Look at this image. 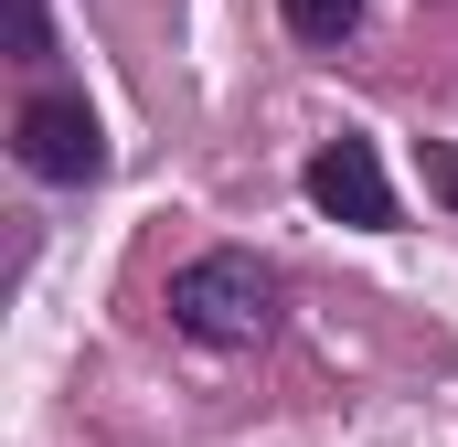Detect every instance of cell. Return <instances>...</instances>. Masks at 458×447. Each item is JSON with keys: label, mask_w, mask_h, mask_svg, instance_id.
Wrapping results in <instances>:
<instances>
[{"label": "cell", "mask_w": 458, "mask_h": 447, "mask_svg": "<svg viewBox=\"0 0 458 447\" xmlns=\"http://www.w3.org/2000/svg\"><path fill=\"white\" fill-rule=\"evenodd\" d=\"M11 54H21V64H43V54H54V32H43V0H11Z\"/></svg>", "instance_id": "5"}, {"label": "cell", "mask_w": 458, "mask_h": 447, "mask_svg": "<svg viewBox=\"0 0 458 447\" xmlns=\"http://www.w3.org/2000/svg\"><path fill=\"white\" fill-rule=\"evenodd\" d=\"M427 192H437V203L458 214V149H427Z\"/></svg>", "instance_id": "6"}, {"label": "cell", "mask_w": 458, "mask_h": 447, "mask_svg": "<svg viewBox=\"0 0 458 447\" xmlns=\"http://www.w3.org/2000/svg\"><path fill=\"white\" fill-rule=\"evenodd\" d=\"M277 11H288V32H299V43H331V54L362 32V0H277Z\"/></svg>", "instance_id": "4"}, {"label": "cell", "mask_w": 458, "mask_h": 447, "mask_svg": "<svg viewBox=\"0 0 458 447\" xmlns=\"http://www.w3.org/2000/svg\"><path fill=\"white\" fill-rule=\"evenodd\" d=\"M11 149H21L32 181H64V192L107 171V128H97V107H86L75 86H32L21 117H11Z\"/></svg>", "instance_id": "2"}, {"label": "cell", "mask_w": 458, "mask_h": 447, "mask_svg": "<svg viewBox=\"0 0 458 447\" xmlns=\"http://www.w3.org/2000/svg\"><path fill=\"white\" fill-rule=\"evenodd\" d=\"M310 203L331 224H362V234H384L394 224V181H384V160H373V139H320L310 149Z\"/></svg>", "instance_id": "3"}, {"label": "cell", "mask_w": 458, "mask_h": 447, "mask_svg": "<svg viewBox=\"0 0 458 447\" xmlns=\"http://www.w3.org/2000/svg\"><path fill=\"white\" fill-rule=\"evenodd\" d=\"M267 320H277V266H267V256L214 245V256L171 266V331H182V341L245 351V341H267Z\"/></svg>", "instance_id": "1"}]
</instances>
